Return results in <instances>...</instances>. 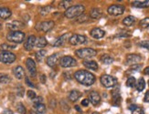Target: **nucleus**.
Returning <instances> with one entry per match:
<instances>
[{
  "mask_svg": "<svg viewBox=\"0 0 149 114\" xmlns=\"http://www.w3.org/2000/svg\"><path fill=\"white\" fill-rule=\"evenodd\" d=\"M40 81H41V83H42V84H45V83H46V76H45L44 74L40 75Z\"/></svg>",
  "mask_w": 149,
  "mask_h": 114,
  "instance_id": "3c124183",
  "label": "nucleus"
},
{
  "mask_svg": "<svg viewBox=\"0 0 149 114\" xmlns=\"http://www.w3.org/2000/svg\"><path fill=\"white\" fill-rule=\"evenodd\" d=\"M142 60V57L138 54H129L126 57L125 64L126 65H136Z\"/></svg>",
  "mask_w": 149,
  "mask_h": 114,
  "instance_id": "9b49d317",
  "label": "nucleus"
},
{
  "mask_svg": "<svg viewBox=\"0 0 149 114\" xmlns=\"http://www.w3.org/2000/svg\"><path fill=\"white\" fill-rule=\"evenodd\" d=\"M88 99L90 100L91 103H93V105L97 106L101 102V96L97 91H91L89 93V99Z\"/></svg>",
  "mask_w": 149,
  "mask_h": 114,
  "instance_id": "2eb2a0df",
  "label": "nucleus"
},
{
  "mask_svg": "<svg viewBox=\"0 0 149 114\" xmlns=\"http://www.w3.org/2000/svg\"><path fill=\"white\" fill-rule=\"evenodd\" d=\"M17 111L18 113H20V114H26V113H27V110H26L25 106L21 102L17 103Z\"/></svg>",
  "mask_w": 149,
  "mask_h": 114,
  "instance_id": "f704fd0d",
  "label": "nucleus"
},
{
  "mask_svg": "<svg viewBox=\"0 0 149 114\" xmlns=\"http://www.w3.org/2000/svg\"><path fill=\"white\" fill-rule=\"evenodd\" d=\"M89 103H90V100L88 99H84L81 100V105L83 107H88L89 106Z\"/></svg>",
  "mask_w": 149,
  "mask_h": 114,
  "instance_id": "09e8293b",
  "label": "nucleus"
},
{
  "mask_svg": "<svg viewBox=\"0 0 149 114\" xmlns=\"http://www.w3.org/2000/svg\"><path fill=\"white\" fill-rule=\"evenodd\" d=\"M70 3H72V1H61L59 7L60 8H63L67 10L69 8H70Z\"/></svg>",
  "mask_w": 149,
  "mask_h": 114,
  "instance_id": "c9c22d12",
  "label": "nucleus"
},
{
  "mask_svg": "<svg viewBox=\"0 0 149 114\" xmlns=\"http://www.w3.org/2000/svg\"><path fill=\"white\" fill-rule=\"evenodd\" d=\"M132 6L134 8H149V0H139V1H133Z\"/></svg>",
  "mask_w": 149,
  "mask_h": 114,
  "instance_id": "412c9836",
  "label": "nucleus"
},
{
  "mask_svg": "<svg viewBox=\"0 0 149 114\" xmlns=\"http://www.w3.org/2000/svg\"><path fill=\"white\" fill-rule=\"evenodd\" d=\"M141 68H142V65L141 64L133 65V66H131L130 69H129V71H139Z\"/></svg>",
  "mask_w": 149,
  "mask_h": 114,
  "instance_id": "79ce46f5",
  "label": "nucleus"
},
{
  "mask_svg": "<svg viewBox=\"0 0 149 114\" xmlns=\"http://www.w3.org/2000/svg\"><path fill=\"white\" fill-rule=\"evenodd\" d=\"M15 48V46H9V45H8V44H1L0 45V50L3 52V51H8V49L9 48Z\"/></svg>",
  "mask_w": 149,
  "mask_h": 114,
  "instance_id": "e433bc0d",
  "label": "nucleus"
},
{
  "mask_svg": "<svg viewBox=\"0 0 149 114\" xmlns=\"http://www.w3.org/2000/svg\"><path fill=\"white\" fill-rule=\"evenodd\" d=\"M3 114H14V113H13V111H10V110H5Z\"/></svg>",
  "mask_w": 149,
  "mask_h": 114,
  "instance_id": "5fc2aeb1",
  "label": "nucleus"
},
{
  "mask_svg": "<svg viewBox=\"0 0 149 114\" xmlns=\"http://www.w3.org/2000/svg\"><path fill=\"white\" fill-rule=\"evenodd\" d=\"M55 26V23L52 20H48V21H43L41 23H38L35 28L38 31H42V32L47 33L49 31H50Z\"/></svg>",
  "mask_w": 149,
  "mask_h": 114,
  "instance_id": "0eeeda50",
  "label": "nucleus"
},
{
  "mask_svg": "<svg viewBox=\"0 0 149 114\" xmlns=\"http://www.w3.org/2000/svg\"><path fill=\"white\" fill-rule=\"evenodd\" d=\"M74 79L81 85L88 87L93 85L96 80L95 76L92 72L88 70H83V69L78 70L74 73Z\"/></svg>",
  "mask_w": 149,
  "mask_h": 114,
  "instance_id": "f257e3e1",
  "label": "nucleus"
},
{
  "mask_svg": "<svg viewBox=\"0 0 149 114\" xmlns=\"http://www.w3.org/2000/svg\"><path fill=\"white\" fill-rule=\"evenodd\" d=\"M81 97V93L79 91H76V90H73L70 91L69 94H68V98L70 101H72V102H75L78 99Z\"/></svg>",
  "mask_w": 149,
  "mask_h": 114,
  "instance_id": "5701e85b",
  "label": "nucleus"
},
{
  "mask_svg": "<svg viewBox=\"0 0 149 114\" xmlns=\"http://www.w3.org/2000/svg\"><path fill=\"white\" fill-rule=\"evenodd\" d=\"M84 10H85L84 6L80 5V4L75 5V6H72V7L69 8L67 10H65L64 15H65V17L68 18H74V17L81 16Z\"/></svg>",
  "mask_w": 149,
  "mask_h": 114,
  "instance_id": "f03ea898",
  "label": "nucleus"
},
{
  "mask_svg": "<svg viewBox=\"0 0 149 114\" xmlns=\"http://www.w3.org/2000/svg\"><path fill=\"white\" fill-rule=\"evenodd\" d=\"M16 60V55L10 51H3L0 53V61L5 64H11Z\"/></svg>",
  "mask_w": 149,
  "mask_h": 114,
  "instance_id": "1a4fd4ad",
  "label": "nucleus"
},
{
  "mask_svg": "<svg viewBox=\"0 0 149 114\" xmlns=\"http://www.w3.org/2000/svg\"><path fill=\"white\" fill-rule=\"evenodd\" d=\"M86 20H87V17H86L85 15H81V16H80L79 17H78V19H77V21H78V22H80V23H82V22L86 21Z\"/></svg>",
  "mask_w": 149,
  "mask_h": 114,
  "instance_id": "a18cd8bd",
  "label": "nucleus"
},
{
  "mask_svg": "<svg viewBox=\"0 0 149 114\" xmlns=\"http://www.w3.org/2000/svg\"><path fill=\"white\" fill-rule=\"evenodd\" d=\"M82 64L85 68H87L89 69H92V70L96 71L97 69H98V64H97V62L94 60H84L82 62Z\"/></svg>",
  "mask_w": 149,
  "mask_h": 114,
  "instance_id": "4be33fe9",
  "label": "nucleus"
},
{
  "mask_svg": "<svg viewBox=\"0 0 149 114\" xmlns=\"http://www.w3.org/2000/svg\"><path fill=\"white\" fill-rule=\"evenodd\" d=\"M115 37H130V34H128L126 31H123V32L115 35Z\"/></svg>",
  "mask_w": 149,
  "mask_h": 114,
  "instance_id": "c03bdc74",
  "label": "nucleus"
},
{
  "mask_svg": "<svg viewBox=\"0 0 149 114\" xmlns=\"http://www.w3.org/2000/svg\"><path fill=\"white\" fill-rule=\"evenodd\" d=\"M47 54V51L46 50H44V49H40V50H38V52H36L35 54V57H36V60L38 62H41L44 59V57L46 56Z\"/></svg>",
  "mask_w": 149,
  "mask_h": 114,
  "instance_id": "bb28decb",
  "label": "nucleus"
},
{
  "mask_svg": "<svg viewBox=\"0 0 149 114\" xmlns=\"http://www.w3.org/2000/svg\"><path fill=\"white\" fill-rule=\"evenodd\" d=\"M144 72H145V74H146V75H148V76H149V67H146V68H145Z\"/></svg>",
  "mask_w": 149,
  "mask_h": 114,
  "instance_id": "6e6d98bb",
  "label": "nucleus"
},
{
  "mask_svg": "<svg viewBox=\"0 0 149 114\" xmlns=\"http://www.w3.org/2000/svg\"><path fill=\"white\" fill-rule=\"evenodd\" d=\"M138 45L141 47V48H146V49H149V40H143L138 43Z\"/></svg>",
  "mask_w": 149,
  "mask_h": 114,
  "instance_id": "ea45409f",
  "label": "nucleus"
},
{
  "mask_svg": "<svg viewBox=\"0 0 149 114\" xmlns=\"http://www.w3.org/2000/svg\"><path fill=\"white\" fill-rule=\"evenodd\" d=\"M144 100L146 101V102H148V103H149V91H146V95H145V99H144Z\"/></svg>",
  "mask_w": 149,
  "mask_h": 114,
  "instance_id": "603ef678",
  "label": "nucleus"
},
{
  "mask_svg": "<svg viewBox=\"0 0 149 114\" xmlns=\"http://www.w3.org/2000/svg\"><path fill=\"white\" fill-rule=\"evenodd\" d=\"M35 108L37 110V112H38L40 114H43V113L46 112V106H45L43 103L35 104Z\"/></svg>",
  "mask_w": 149,
  "mask_h": 114,
  "instance_id": "2f4dec72",
  "label": "nucleus"
},
{
  "mask_svg": "<svg viewBox=\"0 0 149 114\" xmlns=\"http://www.w3.org/2000/svg\"><path fill=\"white\" fill-rule=\"evenodd\" d=\"M47 44H48V41H47V39H45L44 37H40V39H38L36 41V46H37V48H44V47H46V46H47Z\"/></svg>",
  "mask_w": 149,
  "mask_h": 114,
  "instance_id": "cd10ccee",
  "label": "nucleus"
},
{
  "mask_svg": "<svg viewBox=\"0 0 149 114\" xmlns=\"http://www.w3.org/2000/svg\"><path fill=\"white\" fill-rule=\"evenodd\" d=\"M75 55L79 59H89L93 58V57L97 55V50L90 48H80L77 49L75 51Z\"/></svg>",
  "mask_w": 149,
  "mask_h": 114,
  "instance_id": "7ed1b4c3",
  "label": "nucleus"
},
{
  "mask_svg": "<svg viewBox=\"0 0 149 114\" xmlns=\"http://www.w3.org/2000/svg\"><path fill=\"white\" fill-rule=\"evenodd\" d=\"M29 114H40V113H38V112H37V111H29Z\"/></svg>",
  "mask_w": 149,
  "mask_h": 114,
  "instance_id": "13d9d810",
  "label": "nucleus"
},
{
  "mask_svg": "<svg viewBox=\"0 0 149 114\" xmlns=\"http://www.w3.org/2000/svg\"><path fill=\"white\" fill-rule=\"evenodd\" d=\"M135 22V17L134 16H128L126 17L124 20H123V24L126 27H131Z\"/></svg>",
  "mask_w": 149,
  "mask_h": 114,
  "instance_id": "a878e982",
  "label": "nucleus"
},
{
  "mask_svg": "<svg viewBox=\"0 0 149 114\" xmlns=\"http://www.w3.org/2000/svg\"><path fill=\"white\" fill-rule=\"evenodd\" d=\"M69 37H70V34L66 33V34H64V35L61 36L60 37H58V39H56V41L54 42V44H53V47L58 48V47H61V46H63L64 44L66 43L67 39H69Z\"/></svg>",
  "mask_w": 149,
  "mask_h": 114,
  "instance_id": "a211bd4d",
  "label": "nucleus"
},
{
  "mask_svg": "<svg viewBox=\"0 0 149 114\" xmlns=\"http://www.w3.org/2000/svg\"><path fill=\"white\" fill-rule=\"evenodd\" d=\"M25 80H26V83H27V84H28V85H29V87H32V88H33V87H35V85H34V84L32 83V82H31V81L29 80V79L28 77L25 79Z\"/></svg>",
  "mask_w": 149,
  "mask_h": 114,
  "instance_id": "8fccbe9b",
  "label": "nucleus"
},
{
  "mask_svg": "<svg viewBox=\"0 0 149 114\" xmlns=\"http://www.w3.org/2000/svg\"><path fill=\"white\" fill-rule=\"evenodd\" d=\"M135 85H136V80L134 77H129L128 79L126 80V86L129 88H134Z\"/></svg>",
  "mask_w": 149,
  "mask_h": 114,
  "instance_id": "473e14b6",
  "label": "nucleus"
},
{
  "mask_svg": "<svg viewBox=\"0 0 149 114\" xmlns=\"http://www.w3.org/2000/svg\"><path fill=\"white\" fill-rule=\"evenodd\" d=\"M33 100H34V105H35V104H38V103H42L43 99H42V97H36V99Z\"/></svg>",
  "mask_w": 149,
  "mask_h": 114,
  "instance_id": "49530a36",
  "label": "nucleus"
},
{
  "mask_svg": "<svg viewBox=\"0 0 149 114\" xmlns=\"http://www.w3.org/2000/svg\"><path fill=\"white\" fill-rule=\"evenodd\" d=\"M6 39L16 44L22 43L25 39V33L21 32V31H10L6 35Z\"/></svg>",
  "mask_w": 149,
  "mask_h": 114,
  "instance_id": "20e7f679",
  "label": "nucleus"
},
{
  "mask_svg": "<svg viewBox=\"0 0 149 114\" xmlns=\"http://www.w3.org/2000/svg\"><path fill=\"white\" fill-rule=\"evenodd\" d=\"M12 15V12L8 8L0 7V18L1 19H8Z\"/></svg>",
  "mask_w": 149,
  "mask_h": 114,
  "instance_id": "6ab92c4d",
  "label": "nucleus"
},
{
  "mask_svg": "<svg viewBox=\"0 0 149 114\" xmlns=\"http://www.w3.org/2000/svg\"><path fill=\"white\" fill-rule=\"evenodd\" d=\"M51 9H52V7H51V6H46V7H43V8H40V14L41 16L45 17V16H47V15L49 13Z\"/></svg>",
  "mask_w": 149,
  "mask_h": 114,
  "instance_id": "7c9ffc66",
  "label": "nucleus"
},
{
  "mask_svg": "<svg viewBox=\"0 0 149 114\" xmlns=\"http://www.w3.org/2000/svg\"><path fill=\"white\" fill-rule=\"evenodd\" d=\"M100 59H101L102 63H103V64H105V65H110L114 61L113 57H111L108 54H103L100 58Z\"/></svg>",
  "mask_w": 149,
  "mask_h": 114,
  "instance_id": "393cba45",
  "label": "nucleus"
},
{
  "mask_svg": "<svg viewBox=\"0 0 149 114\" xmlns=\"http://www.w3.org/2000/svg\"><path fill=\"white\" fill-rule=\"evenodd\" d=\"M125 6H123V5H112V6H110L107 9L108 14L111 16H114V17L123 15L125 13Z\"/></svg>",
  "mask_w": 149,
  "mask_h": 114,
  "instance_id": "423d86ee",
  "label": "nucleus"
},
{
  "mask_svg": "<svg viewBox=\"0 0 149 114\" xmlns=\"http://www.w3.org/2000/svg\"><path fill=\"white\" fill-rule=\"evenodd\" d=\"M27 95H28V98L30 99H36V93L34 91H28L27 92Z\"/></svg>",
  "mask_w": 149,
  "mask_h": 114,
  "instance_id": "37998d69",
  "label": "nucleus"
},
{
  "mask_svg": "<svg viewBox=\"0 0 149 114\" xmlns=\"http://www.w3.org/2000/svg\"><path fill=\"white\" fill-rule=\"evenodd\" d=\"M63 77H64V79H67V80L72 79V75H70V72H64L63 73Z\"/></svg>",
  "mask_w": 149,
  "mask_h": 114,
  "instance_id": "de8ad7c7",
  "label": "nucleus"
},
{
  "mask_svg": "<svg viewBox=\"0 0 149 114\" xmlns=\"http://www.w3.org/2000/svg\"><path fill=\"white\" fill-rule=\"evenodd\" d=\"M26 66H27V68H28V70L30 74L31 77H36V75H37V68H36V63L35 61L29 58L27 59V60H26Z\"/></svg>",
  "mask_w": 149,
  "mask_h": 114,
  "instance_id": "f8f14e48",
  "label": "nucleus"
},
{
  "mask_svg": "<svg viewBox=\"0 0 149 114\" xmlns=\"http://www.w3.org/2000/svg\"><path fill=\"white\" fill-rule=\"evenodd\" d=\"M113 105L114 106H120V103H121V95H117V96H114L113 97Z\"/></svg>",
  "mask_w": 149,
  "mask_h": 114,
  "instance_id": "58836bf2",
  "label": "nucleus"
},
{
  "mask_svg": "<svg viewBox=\"0 0 149 114\" xmlns=\"http://www.w3.org/2000/svg\"><path fill=\"white\" fill-rule=\"evenodd\" d=\"M93 114H100V113H99V112H96V111H95V112H93Z\"/></svg>",
  "mask_w": 149,
  "mask_h": 114,
  "instance_id": "bf43d9fd",
  "label": "nucleus"
},
{
  "mask_svg": "<svg viewBox=\"0 0 149 114\" xmlns=\"http://www.w3.org/2000/svg\"><path fill=\"white\" fill-rule=\"evenodd\" d=\"M75 110L78 111H80V112H81V108H80L79 106H78V105L75 106Z\"/></svg>",
  "mask_w": 149,
  "mask_h": 114,
  "instance_id": "4d7b16f0",
  "label": "nucleus"
},
{
  "mask_svg": "<svg viewBox=\"0 0 149 114\" xmlns=\"http://www.w3.org/2000/svg\"><path fill=\"white\" fill-rule=\"evenodd\" d=\"M90 35L92 37H93V39H102V37H104L105 31L99 28H93L92 30H91Z\"/></svg>",
  "mask_w": 149,
  "mask_h": 114,
  "instance_id": "dca6fc26",
  "label": "nucleus"
},
{
  "mask_svg": "<svg viewBox=\"0 0 149 114\" xmlns=\"http://www.w3.org/2000/svg\"><path fill=\"white\" fill-rule=\"evenodd\" d=\"M102 16V12L99 8H93L90 11V17L93 19H99Z\"/></svg>",
  "mask_w": 149,
  "mask_h": 114,
  "instance_id": "b1692460",
  "label": "nucleus"
},
{
  "mask_svg": "<svg viewBox=\"0 0 149 114\" xmlns=\"http://www.w3.org/2000/svg\"><path fill=\"white\" fill-rule=\"evenodd\" d=\"M24 93H25V90H24V88L21 86V85H18L17 87V96L19 97H23L24 96Z\"/></svg>",
  "mask_w": 149,
  "mask_h": 114,
  "instance_id": "4c0bfd02",
  "label": "nucleus"
},
{
  "mask_svg": "<svg viewBox=\"0 0 149 114\" xmlns=\"http://www.w3.org/2000/svg\"><path fill=\"white\" fill-rule=\"evenodd\" d=\"M6 28L10 29L11 31H20L21 28H25V24L21 21L15 20V21H12L6 25Z\"/></svg>",
  "mask_w": 149,
  "mask_h": 114,
  "instance_id": "ddd939ff",
  "label": "nucleus"
},
{
  "mask_svg": "<svg viewBox=\"0 0 149 114\" xmlns=\"http://www.w3.org/2000/svg\"><path fill=\"white\" fill-rule=\"evenodd\" d=\"M59 57H60L59 53H54L52 55L49 56L47 58V60H46L47 65L50 68H53L57 64L58 60H59Z\"/></svg>",
  "mask_w": 149,
  "mask_h": 114,
  "instance_id": "f3484780",
  "label": "nucleus"
},
{
  "mask_svg": "<svg viewBox=\"0 0 149 114\" xmlns=\"http://www.w3.org/2000/svg\"><path fill=\"white\" fill-rule=\"evenodd\" d=\"M60 64L62 68H70L77 65V61L70 56H64L60 59Z\"/></svg>",
  "mask_w": 149,
  "mask_h": 114,
  "instance_id": "9d476101",
  "label": "nucleus"
},
{
  "mask_svg": "<svg viewBox=\"0 0 149 114\" xmlns=\"http://www.w3.org/2000/svg\"><path fill=\"white\" fill-rule=\"evenodd\" d=\"M1 28H2V24L0 23V29H1Z\"/></svg>",
  "mask_w": 149,
  "mask_h": 114,
  "instance_id": "052dcab7",
  "label": "nucleus"
},
{
  "mask_svg": "<svg viewBox=\"0 0 149 114\" xmlns=\"http://www.w3.org/2000/svg\"><path fill=\"white\" fill-rule=\"evenodd\" d=\"M36 41H37L36 37L34 35H30L24 44V48L26 50H28V51H29V50H31L36 45Z\"/></svg>",
  "mask_w": 149,
  "mask_h": 114,
  "instance_id": "4468645a",
  "label": "nucleus"
},
{
  "mask_svg": "<svg viewBox=\"0 0 149 114\" xmlns=\"http://www.w3.org/2000/svg\"><path fill=\"white\" fill-rule=\"evenodd\" d=\"M139 25L142 28H149V17H146L139 22Z\"/></svg>",
  "mask_w": 149,
  "mask_h": 114,
  "instance_id": "72a5a7b5",
  "label": "nucleus"
},
{
  "mask_svg": "<svg viewBox=\"0 0 149 114\" xmlns=\"http://www.w3.org/2000/svg\"><path fill=\"white\" fill-rule=\"evenodd\" d=\"M13 73H14V76L17 79H22L25 76L24 68L21 66H17L13 68Z\"/></svg>",
  "mask_w": 149,
  "mask_h": 114,
  "instance_id": "aec40b11",
  "label": "nucleus"
},
{
  "mask_svg": "<svg viewBox=\"0 0 149 114\" xmlns=\"http://www.w3.org/2000/svg\"><path fill=\"white\" fill-rule=\"evenodd\" d=\"M100 81H101L102 85L105 88H112L117 84V79L113 77L111 75H107V74L102 75L100 78Z\"/></svg>",
  "mask_w": 149,
  "mask_h": 114,
  "instance_id": "39448f33",
  "label": "nucleus"
},
{
  "mask_svg": "<svg viewBox=\"0 0 149 114\" xmlns=\"http://www.w3.org/2000/svg\"><path fill=\"white\" fill-rule=\"evenodd\" d=\"M146 88V81L143 78H140L138 81L136 82V90L137 91L141 92L144 91V88Z\"/></svg>",
  "mask_w": 149,
  "mask_h": 114,
  "instance_id": "c85d7f7f",
  "label": "nucleus"
},
{
  "mask_svg": "<svg viewBox=\"0 0 149 114\" xmlns=\"http://www.w3.org/2000/svg\"><path fill=\"white\" fill-rule=\"evenodd\" d=\"M148 85H149V80H148Z\"/></svg>",
  "mask_w": 149,
  "mask_h": 114,
  "instance_id": "680f3d73",
  "label": "nucleus"
},
{
  "mask_svg": "<svg viewBox=\"0 0 149 114\" xmlns=\"http://www.w3.org/2000/svg\"><path fill=\"white\" fill-rule=\"evenodd\" d=\"M11 81V78L8 74H5V73H0V83H3V84H8Z\"/></svg>",
  "mask_w": 149,
  "mask_h": 114,
  "instance_id": "c756f323",
  "label": "nucleus"
},
{
  "mask_svg": "<svg viewBox=\"0 0 149 114\" xmlns=\"http://www.w3.org/2000/svg\"><path fill=\"white\" fill-rule=\"evenodd\" d=\"M132 114H145V111H144L143 108L137 107L136 109L132 111Z\"/></svg>",
  "mask_w": 149,
  "mask_h": 114,
  "instance_id": "a19ab883",
  "label": "nucleus"
},
{
  "mask_svg": "<svg viewBox=\"0 0 149 114\" xmlns=\"http://www.w3.org/2000/svg\"><path fill=\"white\" fill-rule=\"evenodd\" d=\"M137 108V106L135 105V104H131V105H129V107H128V109L130 110V111H134V110H135Z\"/></svg>",
  "mask_w": 149,
  "mask_h": 114,
  "instance_id": "864d4df0",
  "label": "nucleus"
},
{
  "mask_svg": "<svg viewBox=\"0 0 149 114\" xmlns=\"http://www.w3.org/2000/svg\"><path fill=\"white\" fill-rule=\"evenodd\" d=\"M69 42L70 45L72 46H77V45H81L87 42V37L82 35H78V34H73L72 36L70 37Z\"/></svg>",
  "mask_w": 149,
  "mask_h": 114,
  "instance_id": "6e6552de",
  "label": "nucleus"
}]
</instances>
